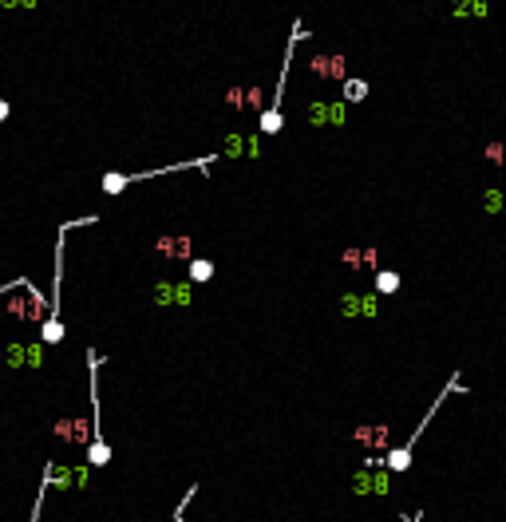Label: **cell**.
Returning a JSON list of instances; mask_svg holds the SVG:
<instances>
[{"mask_svg": "<svg viewBox=\"0 0 506 522\" xmlns=\"http://www.w3.org/2000/svg\"><path fill=\"white\" fill-rule=\"evenodd\" d=\"M210 277H214V261H210V257H190V281L206 285Z\"/></svg>", "mask_w": 506, "mask_h": 522, "instance_id": "obj_11", "label": "cell"}, {"mask_svg": "<svg viewBox=\"0 0 506 522\" xmlns=\"http://www.w3.org/2000/svg\"><path fill=\"white\" fill-rule=\"evenodd\" d=\"M155 297L162 301V305H170V301H186V289H182V285H178V289H174V285H158Z\"/></svg>", "mask_w": 506, "mask_h": 522, "instance_id": "obj_13", "label": "cell"}, {"mask_svg": "<svg viewBox=\"0 0 506 522\" xmlns=\"http://www.w3.org/2000/svg\"><path fill=\"white\" fill-rule=\"evenodd\" d=\"M8 115H12V103H8V99H0V123H4Z\"/></svg>", "mask_w": 506, "mask_h": 522, "instance_id": "obj_15", "label": "cell"}, {"mask_svg": "<svg viewBox=\"0 0 506 522\" xmlns=\"http://www.w3.org/2000/svg\"><path fill=\"white\" fill-rule=\"evenodd\" d=\"M218 155H206V158H198V162H174V166H162V171H142V174H103V194H123L131 182H142V178H158V174H170V171H186V166H210Z\"/></svg>", "mask_w": 506, "mask_h": 522, "instance_id": "obj_4", "label": "cell"}, {"mask_svg": "<svg viewBox=\"0 0 506 522\" xmlns=\"http://www.w3.org/2000/svg\"><path fill=\"white\" fill-rule=\"evenodd\" d=\"M309 67H313V76H320V79H340V83L348 79V63H344V56H316Z\"/></svg>", "mask_w": 506, "mask_h": 522, "instance_id": "obj_6", "label": "cell"}, {"mask_svg": "<svg viewBox=\"0 0 506 522\" xmlns=\"http://www.w3.org/2000/svg\"><path fill=\"white\" fill-rule=\"evenodd\" d=\"M309 36V28L300 24V20H293V36H289V44H285V67H281V79H277V91H273V103H269L265 111H261V135H277L285 127L281 119V103H285V79H289V60H293V47L300 44Z\"/></svg>", "mask_w": 506, "mask_h": 522, "instance_id": "obj_2", "label": "cell"}, {"mask_svg": "<svg viewBox=\"0 0 506 522\" xmlns=\"http://www.w3.org/2000/svg\"><path fill=\"white\" fill-rule=\"evenodd\" d=\"M4 364L8 368H40L44 364V345H24V340L4 345Z\"/></svg>", "mask_w": 506, "mask_h": 522, "instance_id": "obj_5", "label": "cell"}, {"mask_svg": "<svg viewBox=\"0 0 506 522\" xmlns=\"http://www.w3.org/2000/svg\"><path fill=\"white\" fill-rule=\"evenodd\" d=\"M87 364H91V443H87V467H107L111 443L103 439V427H99V364H103V356L95 348H87Z\"/></svg>", "mask_w": 506, "mask_h": 522, "instance_id": "obj_1", "label": "cell"}, {"mask_svg": "<svg viewBox=\"0 0 506 522\" xmlns=\"http://www.w3.org/2000/svg\"><path fill=\"white\" fill-rule=\"evenodd\" d=\"M24 297H28V301H16V297H12V305H8V313H12V316H20V320H40V313H44V301H40V293L24 285Z\"/></svg>", "mask_w": 506, "mask_h": 522, "instance_id": "obj_7", "label": "cell"}, {"mask_svg": "<svg viewBox=\"0 0 506 522\" xmlns=\"http://www.w3.org/2000/svg\"><path fill=\"white\" fill-rule=\"evenodd\" d=\"M399 281H404V277H399L395 269H376V273H372V289H376V293H384V297L399 293Z\"/></svg>", "mask_w": 506, "mask_h": 522, "instance_id": "obj_8", "label": "cell"}, {"mask_svg": "<svg viewBox=\"0 0 506 522\" xmlns=\"http://www.w3.org/2000/svg\"><path fill=\"white\" fill-rule=\"evenodd\" d=\"M352 435H356L364 447H384V435H388V427H384V424H368V427H356Z\"/></svg>", "mask_w": 506, "mask_h": 522, "instance_id": "obj_10", "label": "cell"}, {"mask_svg": "<svg viewBox=\"0 0 506 522\" xmlns=\"http://www.w3.org/2000/svg\"><path fill=\"white\" fill-rule=\"evenodd\" d=\"M443 404H447V392H439V400H435V408L427 411V415H424V424H419V427H415V431H411V439H404V443H399V447H392L388 455L380 459V463H384V471H392V475L408 471V463H411V451H415V443H419V435H424L427 420H431V415H435V411H439Z\"/></svg>", "mask_w": 506, "mask_h": 522, "instance_id": "obj_3", "label": "cell"}, {"mask_svg": "<svg viewBox=\"0 0 506 522\" xmlns=\"http://www.w3.org/2000/svg\"><path fill=\"white\" fill-rule=\"evenodd\" d=\"M36 4H40V0H0V8H8V12H12V8L28 12V8H36Z\"/></svg>", "mask_w": 506, "mask_h": 522, "instance_id": "obj_14", "label": "cell"}, {"mask_svg": "<svg viewBox=\"0 0 506 522\" xmlns=\"http://www.w3.org/2000/svg\"><path fill=\"white\" fill-rule=\"evenodd\" d=\"M368 91H372V87H368V79H360V76H352V79L340 83V99H344V103H364Z\"/></svg>", "mask_w": 506, "mask_h": 522, "instance_id": "obj_9", "label": "cell"}, {"mask_svg": "<svg viewBox=\"0 0 506 522\" xmlns=\"http://www.w3.org/2000/svg\"><path fill=\"white\" fill-rule=\"evenodd\" d=\"M158 250L166 253V257H186L190 261V237H162Z\"/></svg>", "mask_w": 506, "mask_h": 522, "instance_id": "obj_12", "label": "cell"}]
</instances>
